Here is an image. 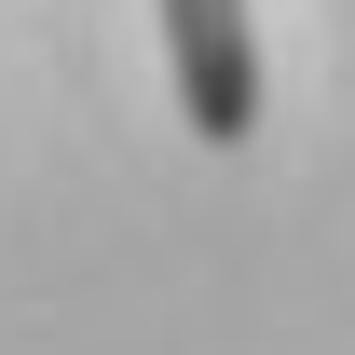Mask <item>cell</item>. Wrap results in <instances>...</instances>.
I'll return each instance as SVG.
<instances>
[{
	"label": "cell",
	"instance_id": "6da1fadb",
	"mask_svg": "<svg viewBox=\"0 0 355 355\" xmlns=\"http://www.w3.org/2000/svg\"><path fill=\"white\" fill-rule=\"evenodd\" d=\"M164 69H178V110L205 150H246L260 123V42H246V0H164Z\"/></svg>",
	"mask_w": 355,
	"mask_h": 355
}]
</instances>
